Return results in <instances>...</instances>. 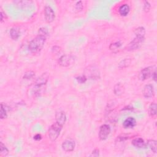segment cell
<instances>
[{
  "label": "cell",
  "mask_w": 157,
  "mask_h": 157,
  "mask_svg": "<svg viewBox=\"0 0 157 157\" xmlns=\"http://www.w3.org/2000/svg\"><path fill=\"white\" fill-rule=\"evenodd\" d=\"M87 77L85 76V75H81V76H79V77H76L77 81V82L79 83H80V84H84V83H85L86 82V81H87Z\"/></svg>",
  "instance_id": "484cf974"
},
{
  "label": "cell",
  "mask_w": 157,
  "mask_h": 157,
  "mask_svg": "<svg viewBox=\"0 0 157 157\" xmlns=\"http://www.w3.org/2000/svg\"><path fill=\"white\" fill-rule=\"evenodd\" d=\"M144 39H145L135 37V39H134L128 45V46L126 47V50L131 51L139 49L142 44Z\"/></svg>",
  "instance_id": "277c9868"
},
{
  "label": "cell",
  "mask_w": 157,
  "mask_h": 157,
  "mask_svg": "<svg viewBox=\"0 0 157 157\" xmlns=\"http://www.w3.org/2000/svg\"><path fill=\"white\" fill-rule=\"evenodd\" d=\"M136 125V121L135 118L128 117L125 120L123 123L124 127L125 129H131L133 128Z\"/></svg>",
  "instance_id": "4fadbf2b"
},
{
  "label": "cell",
  "mask_w": 157,
  "mask_h": 157,
  "mask_svg": "<svg viewBox=\"0 0 157 157\" xmlns=\"http://www.w3.org/2000/svg\"><path fill=\"white\" fill-rule=\"evenodd\" d=\"M46 39H47V37L38 34L35 38L31 40L30 43H29V50L33 54L38 53L43 49L46 41Z\"/></svg>",
  "instance_id": "6da1fadb"
},
{
  "label": "cell",
  "mask_w": 157,
  "mask_h": 157,
  "mask_svg": "<svg viewBox=\"0 0 157 157\" xmlns=\"http://www.w3.org/2000/svg\"><path fill=\"white\" fill-rule=\"evenodd\" d=\"M147 144L149 145V147L151 149V150L155 154L156 153L157 151V142L155 140H153V139H150L147 141Z\"/></svg>",
  "instance_id": "d6986e66"
},
{
  "label": "cell",
  "mask_w": 157,
  "mask_h": 157,
  "mask_svg": "<svg viewBox=\"0 0 157 157\" xmlns=\"http://www.w3.org/2000/svg\"><path fill=\"white\" fill-rule=\"evenodd\" d=\"M9 154V150L8 148L5 146V145L3 143H0V155L1 156H7Z\"/></svg>",
  "instance_id": "44dd1931"
},
{
  "label": "cell",
  "mask_w": 157,
  "mask_h": 157,
  "mask_svg": "<svg viewBox=\"0 0 157 157\" xmlns=\"http://www.w3.org/2000/svg\"><path fill=\"white\" fill-rule=\"evenodd\" d=\"M10 36L13 40L18 39L20 36V31L19 29L17 27L11 28L10 31Z\"/></svg>",
  "instance_id": "2e32d148"
},
{
  "label": "cell",
  "mask_w": 157,
  "mask_h": 157,
  "mask_svg": "<svg viewBox=\"0 0 157 157\" xmlns=\"http://www.w3.org/2000/svg\"><path fill=\"white\" fill-rule=\"evenodd\" d=\"M1 15V22H3L4 20V16L5 17V14L3 13V11L2 10H1V15Z\"/></svg>",
  "instance_id": "d6a6232c"
},
{
  "label": "cell",
  "mask_w": 157,
  "mask_h": 157,
  "mask_svg": "<svg viewBox=\"0 0 157 157\" xmlns=\"http://www.w3.org/2000/svg\"><path fill=\"white\" fill-rule=\"evenodd\" d=\"M135 34L136 37L145 39V28L142 27H138L135 30Z\"/></svg>",
  "instance_id": "ac0fdd59"
},
{
  "label": "cell",
  "mask_w": 157,
  "mask_h": 157,
  "mask_svg": "<svg viewBox=\"0 0 157 157\" xmlns=\"http://www.w3.org/2000/svg\"><path fill=\"white\" fill-rule=\"evenodd\" d=\"M150 8H151L150 4L148 1H145L144 5V10L145 11V12L148 13L150 9Z\"/></svg>",
  "instance_id": "83f0119b"
},
{
  "label": "cell",
  "mask_w": 157,
  "mask_h": 157,
  "mask_svg": "<svg viewBox=\"0 0 157 157\" xmlns=\"http://www.w3.org/2000/svg\"><path fill=\"white\" fill-rule=\"evenodd\" d=\"M156 104L155 103H151L149 109V112L150 117H155L156 115Z\"/></svg>",
  "instance_id": "ffe728a7"
},
{
  "label": "cell",
  "mask_w": 157,
  "mask_h": 157,
  "mask_svg": "<svg viewBox=\"0 0 157 157\" xmlns=\"http://www.w3.org/2000/svg\"><path fill=\"white\" fill-rule=\"evenodd\" d=\"M132 144L134 146L139 148V149H142L146 147L147 144L144 142V141L142 138L137 137L136 139H134L132 141Z\"/></svg>",
  "instance_id": "5bb4252c"
},
{
  "label": "cell",
  "mask_w": 157,
  "mask_h": 157,
  "mask_svg": "<svg viewBox=\"0 0 157 157\" xmlns=\"http://www.w3.org/2000/svg\"><path fill=\"white\" fill-rule=\"evenodd\" d=\"M152 79L156 82V70H155L154 71V73H152Z\"/></svg>",
  "instance_id": "1f68e13d"
},
{
  "label": "cell",
  "mask_w": 157,
  "mask_h": 157,
  "mask_svg": "<svg viewBox=\"0 0 157 157\" xmlns=\"http://www.w3.org/2000/svg\"><path fill=\"white\" fill-rule=\"evenodd\" d=\"M44 14L45 20L47 23H52L54 22L55 18L54 11L50 6H45L44 9Z\"/></svg>",
  "instance_id": "ba28073f"
},
{
  "label": "cell",
  "mask_w": 157,
  "mask_h": 157,
  "mask_svg": "<svg viewBox=\"0 0 157 157\" xmlns=\"http://www.w3.org/2000/svg\"><path fill=\"white\" fill-rule=\"evenodd\" d=\"M83 4L82 1H78L77 2L76 4H75V9H76L77 11H80L82 10L83 9Z\"/></svg>",
  "instance_id": "f1b7e54d"
},
{
  "label": "cell",
  "mask_w": 157,
  "mask_h": 157,
  "mask_svg": "<svg viewBox=\"0 0 157 157\" xmlns=\"http://www.w3.org/2000/svg\"><path fill=\"white\" fill-rule=\"evenodd\" d=\"M154 71H153V67H147L144 68L143 69H142L140 73L139 74V78L141 80H147L149 79L150 77H152V75Z\"/></svg>",
  "instance_id": "52a82bcc"
},
{
  "label": "cell",
  "mask_w": 157,
  "mask_h": 157,
  "mask_svg": "<svg viewBox=\"0 0 157 157\" xmlns=\"http://www.w3.org/2000/svg\"><path fill=\"white\" fill-rule=\"evenodd\" d=\"M7 111L6 109L5 108V106H4V104L1 103V111H0V117L1 119H4L7 117Z\"/></svg>",
  "instance_id": "603a6c76"
},
{
  "label": "cell",
  "mask_w": 157,
  "mask_h": 157,
  "mask_svg": "<svg viewBox=\"0 0 157 157\" xmlns=\"http://www.w3.org/2000/svg\"><path fill=\"white\" fill-rule=\"evenodd\" d=\"M38 34H39V35L44 36L45 37H47L48 34H49V32H48L47 29L46 28H44V27L40 28L39 30V31H38Z\"/></svg>",
  "instance_id": "cb8c5ba5"
},
{
  "label": "cell",
  "mask_w": 157,
  "mask_h": 157,
  "mask_svg": "<svg viewBox=\"0 0 157 157\" xmlns=\"http://www.w3.org/2000/svg\"><path fill=\"white\" fill-rule=\"evenodd\" d=\"M85 76L89 77L92 79H98L100 77V72L95 67H89L85 70Z\"/></svg>",
  "instance_id": "9c48e42d"
},
{
  "label": "cell",
  "mask_w": 157,
  "mask_h": 157,
  "mask_svg": "<svg viewBox=\"0 0 157 157\" xmlns=\"http://www.w3.org/2000/svg\"><path fill=\"white\" fill-rule=\"evenodd\" d=\"M120 46H121V44L120 43H119V42H117V43H115L110 44L109 49L111 50H118L120 48Z\"/></svg>",
  "instance_id": "d4e9b609"
},
{
  "label": "cell",
  "mask_w": 157,
  "mask_h": 157,
  "mask_svg": "<svg viewBox=\"0 0 157 157\" xmlns=\"http://www.w3.org/2000/svg\"><path fill=\"white\" fill-rule=\"evenodd\" d=\"M114 94L117 96H120L122 94H124L125 89L123 85H121L120 83H118L116 84L114 87Z\"/></svg>",
  "instance_id": "e0dca14e"
},
{
  "label": "cell",
  "mask_w": 157,
  "mask_h": 157,
  "mask_svg": "<svg viewBox=\"0 0 157 157\" xmlns=\"http://www.w3.org/2000/svg\"><path fill=\"white\" fill-rule=\"evenodd\" d=\"M142 94L146 98H150L153 97L154 95V87L150 84L146 85L144 87Z\"/></svg>",
  "instance_id": "8fae6325"
},
{
  "label": "cell",
  "mask_w": 157,
  "mask_h": 157,
  "mask_svg": "<svg viewBox=\"0 0 157 157\" xmlns=\"http://www.w3.org/2000/svg\"><path fill=\"white\" fill-rule=\"evenodd\" d=\"M91 156H99V150L95 149V150L93 151Z\"/></svg>",
  "instance_id": "4dcf8cb0"
},
{
  "label": "cell",
  "mask_w": 157,
  "mask_h": 157,
  "mask_svg": "<svg viewBox=\"0 0 157 157\" xmlns=\"http://www.w3.org/2000/svg\"><path fill=\"white\" fill-rule=\"evenodd\" d=\"M131 60L130 59H126L124 60H122L120 63H119V67L121 69H124V68H127L130 65L131 63Z\"/></svg>",
  "instance_id": "7402d4cb"
},
{
  "label": "cell",
  "mask_w": 157,
  "mask_h": 157,
  "mask_svg": "<svg viewBox=\"0 0 157 157\" xmlns=\"http://www.w3.org/2000/svg\"><path fill=\"white\" fill-rule=\"evenodd\" d=\"M34 75V73L33 71H28L24 75V78L25 79H31Z\"/></svg>",
  "instance_id": "4316f807"
},
{
  "label": "cell",
  "mask_w": 157,
  "mask_h": 157,
  "mask_svg": "<svg viewBox=\"0 0 157 157\" xmlns=\"http://www.w3.org/2000/svg\"><path fill=\"white\" fill-rule=\"evenodd\" d=\"M49 75L47 73H44L43 75L37 79L36 82V85L34 86V91L36 94H39L41 91L43 87L47 82Z\"/></svg>",
  "instance_id": "3957f363"
},
{
  "label": "cell",
  "mask_w": 157,
  "mask_h": 157,
  "mask_svg": "<svg viewBox=\"0 0 157 157\" xmlns=\"http://www.w3.org/2000/svg\"><path fill=\"white\" fill-rule=\"evenodd\" d=\"M63 128V126L57 122L52 125L49 130V136L52 141H55L59 137L60 132Z\"/></svg>",
  "instance_id": "7a4b0ae2"
},
{
  "label": "cell",
  "mask_w": 157,
  "mask_h": 157,
  "mask_svg": "<svg viewBox=\"0 0 157 157\" xmlns=\"http://www.w3.org/2000/svg\"><path fill=\"white\" fill-rule=\"evenodd\" d=\"M110 133V128L108 125L104 124L101 126L99 131V137L102 141L106 140Z\"/></svg>",
  "instance_id": "8992f818"
},
{
  "label": "cell",
  "mask_w": 157,
  "mask_h": 157,
  "mask_svg": "<svg viewBox=\"0 0 157 157\" xmlns=\"http://www.w3.org/2000/svg\"><path fill=\"white\" fill-rule=\"evenodd\" d=\"M42 139V136L40 134H37L35 136H34V139L36 141H40Z\"/></svg>",
  "instance_id": "f546056e"
},
{
  "label": "cell",
  "mask_w": 157,
  "mask_h": 157,
  "mask_svg": "<svg viewBox=\"0 0 157 157\" xmlns=\"http://www.w3.org/2000/svg\"><path fill=\"white\" fill-rule=\"evenodd\" d=\"M55 119L56 122L63 126L66 121V116L65 113L63 111H61V110L57 112L55 114Z\"/></svg>",
  "instance_id": "7c38bea8"
},
{
  "label": "cell",
  "mask_w": 157,
  "mask_h": 157,
  "mask_svg": "<svg viewBox=\"0 0 157 157\" xmlns=\"http://www.w3.org/2000/svg\"><path fill=\"white\" fill-rule=\"evenodd\" d=\"M74 57L70 55H62L59 60V65L63 67H67L74 61Z\"/></svg>",
  "instance_id": "5b68a950"
},
{
  "label": "cell",
  "mask_w": 157,
  "mask_h": 157,
  "mask_svg": "<svg viewBox=\"0 0 157 157\" xmlns=\"http://www.w3.org/2000/svg\"><path fill=\"white\" fill-rule=\"evenodd\" d=\"M75 142L71 140H66L62 144V149L66 152H71L75 148Z\"/></svg>",
  "instance_id": "30bf717a"
},
{
  "label": "cell",
  "mask_w": 157,
  "mask_h": 157,
  "mask_svg": "<svg viewBox=\"0 0 157 157\" xmlns=\"http://www.w3.org/2000/svg\"><path fill=\"white\" fill-rule=\"evenodd\" d=\"M130 10V6H128V4H122L121 6L119 8V14H120V15L125 17L129 14Z\"/></svg>",
  "instance_id": "9a60e30c"
}]
</instances>
